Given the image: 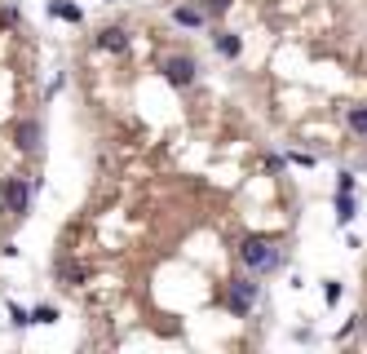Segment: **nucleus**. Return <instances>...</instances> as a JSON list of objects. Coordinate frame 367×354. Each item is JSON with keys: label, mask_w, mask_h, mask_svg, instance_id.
<instances>
[{"label": "nucleus", "mask_w": 367, "mask_h": 354, "mask_svg": "<svg viewBox=\"0 0 367 354\" xmlns=\"http://www.w3.org/2000/svg\"><path fill=\"white\" fill-rule=\"evenodd\" d=\"M213 49H217L222 58H239V54H243V40H239L235 31H217V35H213Z\"/></svg>", "instance_id": "0eeeda50"}, {"label": "nucleus", "mask_w": 367, "mask_h": 354, "mask_svg": "<svg viewBox=\"0 0 367 354\" xmlns=\"http://www.w3.org/2000/svg\"><path fill=\"white\" fill-rule=\"evenodd\" d=\"M336 191H354V173H341L336 177Z\"/></svg>", "instance_id": "f3484780"}, {"label": "nucleus", "mask_w": 367, "mask_h": 354, "mask_svg": "<svg viewBox=\"0 0 367 354\" xmlns=\"http://www.w3.org/2000/svg\"><path fill=\"white\" fill-rule=\"evenodd\" d=\"M14 142H18V151H35V146H40V124H35V120H22V124L14 129Z\"/></svg>", "instance_id": "39448f33"}, {"label": "nucleus", "mask_w": 367, "mask_h": 354, "mask_svg": "<svg viewBox=\"0 0 367 354\" xmlns=\"http://www.w3.org/2000/svg\"><path fill=\"white\" fill-rule=\"evenodd\" d=\"M256 297H261V284H256V279H235V284H230V314H248L252 306H256Z\"/></svg>", "instance_id": "7ed1b4c3"}, {"label": "nucleus", "mask_w": 367, "mask_h": 354, "mask_svg": "<svg viewBox=\"0 0 367 354\" xmlns=\"http://www.w3.org/2000/svg\"><path fill=\"white\" fill-rule=\"evenodd\" d=\"M359 217V204H354V191H336V222L350 226Z\"/></svg>", "instance_id": "6e6552de"}, {"label": "nucleus", "mask_w": 367, "mask_h": 354, "mask_svg": "<svg viewBox=\"0 0 367 354\" xmlns=\"http://www.w3.org/2000/svg\"><path fill=\"white\" fill-rule=\"evenodd\" d=\"M226 9H230V0H204V14L208 18H222Z\"/></svg>", "instance_id": "ddd939ff"}, {"label": "nucleus", "mask_w": 367, "mask_h": 354, "mask_svg": "<svg viewBox=\"0 0 367 354\" xmlns=\"http://www.w3.org/2000/svg\"><path fill=\"white\" fill-rule=\"evenodd\" d=\"M49 14L63 18V22H80V18H84V14H80V5H71V0H54V5H49Z\"/></svg>", "instance_id": "1a4fd4ad"}, {"label": "nucleus", "mask_w": 367, "mask_h": 354, "mask_svg": "<svg viewBox=\"0 0 367 354\" xmlns=\"http://www.w3.org/2000/svg\"><path fill=\"white\" fill-rule=\"evenodd\" d=\"M54 319H58L54 306H35V310H31V323H54Z\"/></svg>", "instance_id": "f8f14e48"}, {"label": "nucleus", "mask_w": 367, "mask_h": 354, "mask_svg": "<svg viewBox=\"0 0 367 354\" xmlns=\"http://www.w3.org/2000/svg\"><path fill=\"white\" fill-rule=\"evenodd\" d=\"M173 18L181 22V27H204V18H208V14H204V9H190V5H177V9H173Z\"/></svg>", "instance_id": "9d476101"}, {"label": "nucleus", "mask_w": 367, "mask_h": 354, "mask_svg": "<svg viewBox=\"0 0 367 354\" xmlns=\"http://www.w3.org/2000/svg\"><path fill=\"white\" fill-rule=\"evenodd\" d=\"M97 45L111 49V54H124V49H129V31L124 27H106V31H97Z\"/></svg>", "instance_id": "423d86ee"}, {"label": "nucleus", "mask_w": 367, "mask_h": 354, "mask_svg": "<svg viewBox=\"0 0 367 354\" xmlns=\"http://www.w3.org/2000/svg\"><path fill=\"white\" fill-rule=\"evenodd\" d=\"M195 58H186V54H177V58H164V76H168V84H177V89H186V84H195Z\"/></svg>", "instance_id": "20e7f679"}, {"label": "nucleus", "mask_w": 367, "mask_h": 354, "mask_svg": "<svg viewBox=\"0 0 367 354\" xmlns=\"http://www.w3.org/2000/svg\"><path fill=\"white\" fill-rule=\"evenodd\" d=\"M288 164H301V168H314V155H305V151H292V155H288Z\"/></svg>", "instance_id": "dca6fc26"}, {"label": "nucleus", "mask_w": 367, "mask_h": 354, "mask_svg": "<svg viewBox=\"0 0 367 354\" xmlns=\"http://www.w3.org/2000/svg\"><path fill=\"white\" fill-rule=\"evenodd\" d=\"M9 314H14V328H27L31 323V314L22 310V306H14V301H9Z\"/></svg>", "instance_id": "2eb2a0df"}, {"label": "nucleus", "mask_w": 367, "mask_h": 354, "mask_svg": "<svg viewBox=\"0 0 367 354\" xmlns=\"http://www.w3.org/2000/svg\"><path fill=\"white\" fill-rule=\"evenodd\" d=\"M345 124H350V133L367 138V106H350V111H345Z\"/></svg>", "instance_id": "9b49d317"}, {"label": "nucleus", "mask_w": 367, "mask_h": 354, "mask_svg": "<svg viewBox=\"0 0 367 354\" xmlns=\"http://www.w3.org/2000/svg\"><path fill=\"white\" fill-rule=\"evenodd\" d=\"M0 204H5L9 213H27L31 209V182L27 177H5V186H0Z\"/></svg>", "instance_id": "f03ea898"}, {"label": "nucleus", "mask_w": 367, "mask_h": 354, "mask_svg": "<svg viewBox=\"0 0 367 354\" xmlns=\"http://www.w3.org/2000/svg\"><path fill=\"white\" fill-rule=\"evenodd\" d=\"M363 328H367V314H363Z\"/></svg>", "instance_id": "a211bd4d"}, {"label": "nucleus", "mask_w": 367, "mask_h": 354, "mask_svg": "<svg viewBox=\"0 0 367 354\" xmlns=\"http://www.w3.org/2000/svg\"><path fill=\"white\" fill-rule=\"evenodd\" d=\"M239 262L248 266L252 275H266V271H275V266H279V248H275L270 239H261V235H248V239L239 243Z\"/></svg>", "instance_id": "f257e3e1"}, {"label": "nucleus", "mask_w": 367, "mask_h": 354, "mask_svg": "<svg viewBox=\"0 0 367 354\" xmlns=\"http://www.w3.org/2000/svg\"><path fill=\"white\" fill-rule=\"evenodd\" d=\"M323 301H327V306H336V301H341V284L327 279V284H323Z\"/></svg>", "instance_id": "4468645a"}]
</instances>
